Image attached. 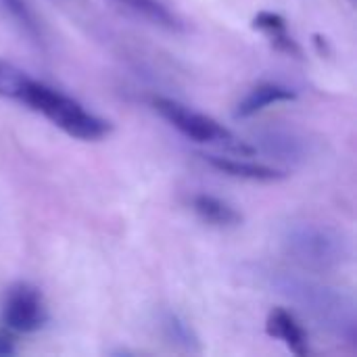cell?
I'll list each match as a JSON object with an SVG mask.
<instances>
[{
    "mask_svg": "<svg viewBox=\"0 0 357 357\" xmlns=\"http://www.w3.org/2000/svg\"><path fill=\"white\" fill-rule=\"evenodd\" d=\"M211 167H215L222 174L234 176V178H245V180H257V182H276L287 178L282 169L268 167L261 163H251V161H241L232 157H220V155H201Z\"/></svg>",
    "mask_w": 357,
    "mask_h": 357,
    "instance_id": "obj_7",
    "label": "cell"
},
{
    "mask_svg": "<svg viewBox=\"0 0 357 357\" xmlns=\"http://www.w3.org/2000/svg\"><path fill=\"white\" fill-rule=\"evenodd\" d=\"M161 328L167 341L180 345L186 351H199V339L195 335V331L190 328V324H186L184 320H180L176 314H165L161 320Z\"/></svg>",
    "mask_w": 357,
    "mask_h": 357,
    "instance_id": "obj_12",
    "label": "cell"
},
{
    "mask_svg": "<svg viewBox=\"0 0 357 357\" xmlns=\"http://www.w3.org/2000/svg\"><path fill=\"white\" fill-rule=\"evenodd\" d=\"M284 247L295 261L312 270L339 268L349 255L343 234L318 224L293 226L284 236Z\"/></svg>",
    "mask_w": 357,
    "mask_h": 357,
    "instance_id": "obj_4",
    "label": "cell"
},
{
    "mask_svg": "<svg viewBox=\"0 0 357 357\" xmlns=\"http://www.w3.org/2000/svg\"><path fill=\"white\" fill-rule=\"evenodd\" d=\"M2 318L8 328L17 333H36L46 322V307L42 295L31 284L19 282L6 293Z\"/></svg>",
    "mask_w": 357,
    "mask_h": 357,
    "instance_id": "obj_5",
    "label": "cell"
},
{
    "mask_svg": "<svg viewBox=\"0 0 357 357\" xmlns=\"http://www.w3.org/2000/svg\"><path fill=\"white\" fill-rule=\"evenodd\" d=\"M297 94L287 88V86H280V84H257L238 105H236V111H234V117L236 119H247L255 113H259L261 109L274 105V102H287V100H295Z\"/></svg>",
    "mask_w": 357,
    "mask_h": 357,
    "instance_id": "obj_8",
    "label": "cell"
},
{
    "mask_svg": "<svg viewBox=\"0 0 357 357\" xmlns=\"http://www.w3.org/2000/svg\"><path fill=\"white\" fill-rule=\"evenodd\" d=\"M253 29H259V31L272 36V33H278V31L287 29V21H284V17L278 15V13L261 10V13H257L255 19H253Z\"/></svg>",
    "mask_w": 357,
    "mask_h": 357,
    "instance_id": "obj_14",
    "label": "cell"
},
{
    "mask_svg": "<svg viewBox=\"0 0 357 357\" xmlns=\"http://www.w3.org/2000/svg\"><path fill=\"white\" fill-rule=\"evenodd\" d=\"M19 102L42 113L65 134L79 140H100L111 132V123L107 119L86 111L77 100L31 77L21 92Z\"/></svg>",
    "mask_w": 357,
    "mask_h": 357,
    "instance_id": "obj_1",
    "label": "cell"
},
{
    "mask_svg": "<svg viewBox=\"0 0 357 357\" xmlns=\"http://www.w3.org/2000/svg\"><path fill=\"white\" fill-rule=\"evenodd\" d=\"M27 79H29V75H27L25 71H21V69L15 67L13 63L0 59V96L13 98V100L19 102L21 92H23V88H25Z\"/></svg>",
    "mask_w": 357,
    "mask_h": 357,
    "instance_id": "obj_13",
    "label": "cell"
},
{
    "mask_svg": "<svg viewBox=\"0 0 357 357\" xmlns=\"http://www.w3.org/2000/svg\"><path fill=\"white\" fill-rule=\"evenodd\" d=\"M115 2H119L130 13H134L136 17H140V19H144L157 27H163L169 31L182 29V21L159 0H115Z\"/></svg>",
    "mask_w": 357,
    "mask_h": 357,
    "instance_id": "obj_10",
    "label": "cell"
},
{
    "mask_svg": "<svg viewBox=\"0 0 357 357\" xmlns=\"http://www.w3.org/2000/svg\"><path fill=\"white\" fill-rule=\"evenodd\" d=\"M153 107L157 109V113L167 123H172L186 138L220 146V149H224L228 153H234V155H253L255 153V149L251 144H247L245 140L234 136L230 130H226L213 117H207V115H203L199 111H192V109H188L186 105H182L178 100L157 96L153 100Z\"/></svg>",
    "mask_w": 357,
    "mask_h": 357,
    "instance_id": "obj_3",
    "label": "cell"
},
{
    "mask_svg": "<svg viewBox=\"0 0 357 357\" xmlns=\"http://www.w3.org/2000/svg\"><path fill=\"white\" fill-rule=\"evenodd\" d=\"M0 13L13 25H17L21 33H25L33 42H40L42 40L40 23H38L36 15L31 13V8L25 4V0H0Z\"/></svg>",
    "mask_w": 357,
    "mask_h": 357,
    "instance_id": "obj_11",
    "label": "cell"
},
{
    "mask_svg": "<svg viewBox=\"0 0 357 357\" xmlns=\"http://www.w3.org/2000/svg\"><path fill=\"white\" fill-rule=\"evenodd\" d=\"M192 209L199 213L201 220H205L211 226H220V228H230V226H238L241 224V213L228 205L226 201L211 197V195H197L192 199Z\"/></svg>",
    "mask_w": 357,
    "mask_h": 357,
    "instance_id": "obj_9",
    "label": "cell"
},
{
    "mask_svg": "<svg viewBox=\"0 0 357 357\" xmlns=\"http://www.w3.org/2000/svg\"><path fill=\"white\" fill-rule=\"evenodd\" d=\"M266 333L278 341H282L295 356H307V335L301 328V324L295 320L293 314H289L282 307H276L268 314L266 320Z\"/></svg>",
    "mask_w": 357,
    "mask_h": 357,
    "instance_id": "obj_6",
    "label": "cell"
},
{
    "mask_svg": "<svg viewBox=\"0 0 357 357\" xmlns=\"http://www.w3.org/2000/svg\"><path fill=\"white\" fill-rule=\"evenodd\" d=\"M15 354V343L8 335L0 333V357L2 356H13Z\"/></svg>",
    "mask_w": 357,
    "mask_h": 357,
    "instance_id": "obj_15",
    "label": "cell"
},
{
    "mask_svg": "<svg viewBox=\"0 0 357 357\" xmlns=\"http://www.w3.org/2000/svg\"><path fill=\"white\" fill-rule=\"evenodd\" d=\"M280 289L293 301H297L305 312H310L322 326L333 331L337 337L356 343V312H354V303L345 295L324 287H316L305 280H291V278H284Z\"/></svg>",
    "mask_w": 357,
    "mask_h": 357,
    "instance_id": "obj_2",
    "label": "cell"
}]
</instances>
